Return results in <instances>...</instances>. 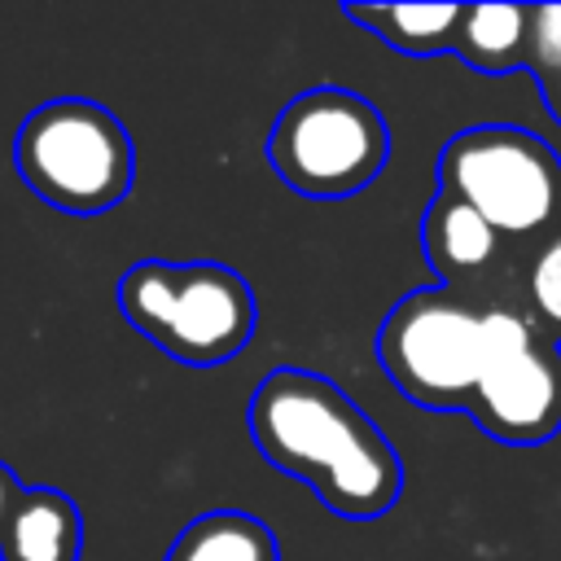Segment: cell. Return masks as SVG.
I'll return each instance as SVG.
<instances>
[{
  "label": "cell",
  "instance_id": "cell-1",
  "mask_svg": "<svg viewBox=\"0 0 561 561\" xmlns=\"http://www.w3.org/2000/svg\"><path fill=\"white\" fill-rule=\"evenodd\" d=\"M250 438L263 460L351 522L390 513L403 495V460L368 412L329 377L272 368L250 399Z\"/></svg>",
  "mask_w": 561,
  "mask_h": 561
},
{
  "label": "cell",
  "instance_id": "cell-2",
  "mask_svg": "<svg viewBox=\"0 0 561 561\" xmlns=\"http://www.w3.org/2000/svg\"><path fill=\"white\" fill-rule=\"evenodd\" d=\"M118 307L136 333L188 368L237 359L259 324L254 289L224 263L140 259L118 280Z\"/></svg>",
  "mask_w": 561,
  "mask_h": 561
},
{
  "label": "cell",
  "instance_id": "cell-3",
  "mask_svg": "<svg viewBox=\"0 0 561 561\" xmlns=\"http://www.w3.org/2000/svg\"><path fill=\"white\" fill-rule=\"evenodd\" d=\"M22 184L61 215H105L136 180L127 127L88 96H57L31 110L13 136Z\"/></svg>",
  "mask_w": 561,
  "mask_h": 561
},
{
  "label": "cell",
  "instance_id": "cell-4",
  "mask_svg": "<svg viewBox=\"0 0 561 561\" xmlns=\"http://www.w3.org/2000/svg\"><path fill=\"white\" fill-rule=\"evenodd\" d=\"M390 162L381 110L351 88H307L280 105L267 131V167L302 197L364 193Z\"/></svg>",
  "mask_w": 561,
  "mask_h": 561
},
{
  "label": "cell",
  "instance_id": "cell-5",
  "mask_svg": "<svg viewBox=\"0 0 561 561\" xmlns=\"http://www.w3.org/2000/svg\"><path fill=\"white\" fill-rule=\"evenodd\" d=\"M438 188L469 202L500 237H539L561 219V158L526 127L456 131L438 153Z\"/></svg>",
  "mask_w": 561,
  "mask_h": 561
},
{
  "label": "cell",
  "instance_id": "cell-6",
  "mask_svg": "<svg viewBox=\"0 0 561 561\" xmlns=\"http://www.w3.org/2000/svg\"><path fill=\"white\" fill-rule=\"evenodd\" d=\"M482 316L460 289H412L377 329V364L403 399L430 412L469 408L482 373Z\"/></svg>",
  "mask_w": 561,
  "mask_h": 561
},
{
  "label": "cell",
  "instance_id": "cell-7",
  "mask_svg": "<svg viewBox=\"0 0 561 561\" xmlns=\"http://www.w3.org/2000/svg\"><path fill=\"white\" fill-rule=\"evenodd\" d=\"M465 412L508 447H539L561 430V346L526 311L486 307L482 373Z\"/></svg>",
  "mask_w": 561,
  "mask_h": 561
},
{
  "label": "cell",
  "instance_id": "cell-8",
  "mask_svg": "<svg viewBox=\"0 0 561 561\" xmlns=\"http://www.w3.org/2000/svg\"><path fill=\"white\" fill-rule=\"evenodd\" d=\"M421 250L434 267V276L456 289L473 276H482L500 254V232L456 193H434V202L421 215Z\"/></svg>",
  "mask_w": 561,
  "mask_h": 561
},
{
  "label": "cell",
  "instance_id": "cell-9",
  "mask_svg": "<svg viewBox=\"0 0 561 561\" xmlns=\"http://www.w3.org/2000/svg\"><path fill=\"white\" fill-rule=\"evenodd\" d=\"M83 517L57 486H26L0 530V561H79Z\"/></svg>",
  "mask_w": 561,
  "mask_h": 561
},
{
  "label": "cell",
  "instance_id": "cell-10",
  "mask_svg": "<svg viewBox=\"0 0 561 561\" xmlns=\"http://www.w3.org/2000/svg\"><path fill=\"white\" fill-rule=\"evenodd\" d=\"M342 18L403 57L456 53L465 4H342Z\"/></svg>",
  "mask_w": 561,
  "mask_h": 561
},
{
  "label": "cell",
  "instance_id": "cell-11",
  "mask_svg": "<svg viewBox=\"0 0 561 561\" xmlns=\"http://www.w3.org/2000/svg\"><path fill=\"white\" fill-rule=\"evenodd\" d=\"M456 57L478 75L526 70L530 57V4H465Z\"/></svg>",
  "mask_w": 561,
  "mask_h": 561
},
{
  "label": "cell",
  "instance_id": "cell-12",
  "mask_svg": "<svg viewBox=\"0 0 561 561\" xmlns=\"http://www.w3.org/2000/svg\"><path fill=\"white\" fill-rule=\"evenodd\" d=\"M167 561H280L276 535L241 508H215L193 517L175 543L167 548Z\"/></svg>",
  "mask_w": 561,
  "mask_h": 561
},
{
  "label": "cell",
  "instance_id": "cell-13",
  "mask_svg": "<svg viewBox=\"0 0 561 561\" xmlns=\"http://www.w3.org/2000/svg\"><path fill=\"white\" fill-rule=\"evenodd\" d=\"M522 294H526V316L535 320V329L561 346V228L535 245Z\"/></svg>",
  "mask_w": 561,
  "mask_h": 561
},
{
  "label": "cell",
  "instance_id": "cell-14",
  "mask_svg": "<svg viewBox=\"0 0 561 561\" xmlns=\"http://www.w3.org/2000/svg\"><path fill=\"white\" fill-rule=\"evenodd\" d=\"M526 70L535 79L561 70V4H530V57Z\"/></svg>",
  "mask_w": 561,
  "mask_h": 561
},
{
  "label": "cell",
  "instance_id": "cell-15",
  "mask_svg": "<svg viewBox=\"0 0 561 561\" xmlns=\"http://www.w3.org/2000/svg\"><path fill=\"white\" fill-rule=\"evenodd\" d=\"M22 482H18V473L9 469V465H0V530H4V522H9V513L18 508V500H22Z\"/></svg>",
  "mask_w": 561,
  "mask_h": 561
},
{
  "label": "cell",
  "instance_id": "cell-16",
  "mask_svg": "<svg viewBox=\"0 0 561 561\" xmlns=\"http://www.w3.org/2000/svg\"><path fill=\"white\" fill-rule=\"evenodd\" d=\"M535 83H539V92H543L548 114L561 123V70H552V75H543V79H535Z\"/></svg>",
  "mask_w": 561,
  "mask_h": 561
}]
</instances>
